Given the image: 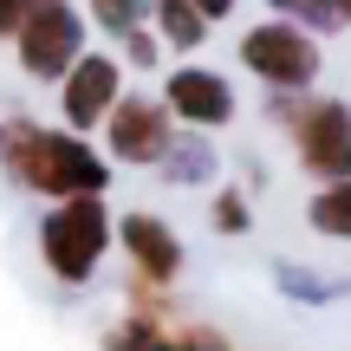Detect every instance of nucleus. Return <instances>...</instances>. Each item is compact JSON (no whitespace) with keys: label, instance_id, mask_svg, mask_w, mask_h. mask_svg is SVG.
Masks as SVG:
<instances>
[{"label":"nucleus","instance_id":"f8f14e48","mask_svg":"<svg viewBox=\"0 0 351 351\" xmlns=\"http://www.w3.org/2000/svg\"><path fill=\"white\" fill-rule=\"evenodd\" d=\"M306 228H313V234H326V241H345V247H351V176H345V182L313 189V202H306Z\"/></svg>","mask_w":351,"mask_h":351},{"label":"nucleus","instance_id":"ddd939ff","mask_svg":"<svg viewBox=\"0 0 351 351\" xmlns=\"http://www.w3.org/2000/svg\"><path fill=\"white\" fill-rule=\"evenodd\" d=\"M267 7H274V20H293V26H306V33H339L345 26L339 0H267Z\"/></svg>","mask_w":351,"mask_h":351},{"label":"nucleus","instance_id":"0eeeda50","mask_svg":"<svg viewBox=\"0 0 351 351\" xmlns=\"http://www.w3.org/2000/svg\"><path fill=\"white\" fill-rule=\"evenodd\" d=\"M117 247H124V261H130V287H150V293H176V280H182V267H189L182 234H176L156 208L117 215Z\"/></svg>","mask_w":351,"mask_h":351},{"label":"nucleus","instance_id":"6e6552de","mask_svg":"<svg viewBox=\"0 0 351 351\" xmlns=\"http://www.w3.org/2000/svg\"><path fill=\"white\" fill-rule=\"evenodd\" d=\"M163 111L189 137H215V130L234 124L241 98H234V85H228L215 65H176V72H163Z\"/></svg>","mask_w":351,"mask_h":351},{"label":"nucleus","instance_id":"39448f33","mask_svg":"<svg viewBox=\"0 0 351 351\" xmlns=\"http://www.w3.org/2000/svg\"><path fill=\"white\" fill-rule=\"evenodd\" d=\"M7 46L33 85H59L85 52V20H78L72 0H26V20L13 26Z\"/></svg>","mask_w":351,"mask_h":351},{"label":"nucleus","instance_id":"6ab92c4d","mask_svg":"<svg viewBox=\"0 0 351 351\" xmlns=\"http://www.w3.org/2000/svg\"><path fill=\"white\" fill-rule=\"evenodd\" d=\"M195 7H202V20L215 26V20H228V13H234V0H195Z\"/></svg>","mask_w":351,"mask_h":351},{"label":"nucleus","instance_id":"20e7f679","mask_svg":"<svg viewBox=\"0 0 351 351\" xmlns=\"http://www.w3.org/2000/svg\"><path fill=\"white\" fill-rule=\"evenodd\" d=\"M280 124L293 137V156L319 189L351 176V104L345 98H280Z\"/></svg>","mask_w":351,"mask_h":351},{"label":"nucleus","instance_id":"1a4fd4ad","mask_svg":"<svg viewBox=\"0 0 351 351\" xmlns=\"http://www.w3.org/2000/svg\"><path fill=\"white\" fill-rule=\"evenodd\" d=\"M117 98H124V59L117 52H78V65L59 78V117L65 130H104V117L117 111Z\"/></svg>","mask_w":351,"mask_h":351},{"label":"nucleus","instance_id":"f3484780","mask_svg":"<svg viewBox=\"0 0 351 351\" xmlns=\"http://www.w3.org/2000/svg\"><path fill=\"white\" fill-rule=\"evenodd\" d=\"M156 59H163V39H156L150 26H137V33H124V65H137V72H150Z\"/></svg>","mask_w":351,"mask_h":351},{"label":"nucleus","instance_id":"4be33fe9","mask_svg":"<svg viewBox=\"0 0 351 351\" xmlns=\"http://www.w3.org/2000/svg\"><path fill=\"white\" fill-rule=\"evenodd\" d=\"M345 104H351V98H345Z\"/></svg>","mask_w":351,"mask_h":351},{"label":"nucleus","instance_id":"4468645a","mask_svg":"<svg viewBox=\"0 0 351 351\" xmlns=\"http://www.w3.org/2000/svg\"><path fill=\"white\" fill-rule=\"evenodd\" d=\"M208 228H215V234H228V241L247 234V228H254V202L241 195V189H215V202H208Z\"/></svg>","mask_w":351,"mask_h":351},{"label":"nucleus","instance_id":"412c9836","mask_svg":"<svg viewBox=\"0 0 351 351\" xmlns=\"http://www.w3.org/2000/svg\"><path fill=\"white\" fill-rule=\"evenodd\" d=\"M0 130H7V117H0Z\"/></svg>","mask_w":351,"mask_h":351},{"label":"nucleus","instance_id":"9b49d317","mask_svg":"<svg viewBox=\"0 0 351 351\" xmlns=\"http://www.w3.org/2000/svg\"><path fill=\"white\" fill-rule=\"evenodd\" d=\"M150 20H156V26H150V33H156V39H163V46H169V52H195V46H202V39H208V33H215V26H208V20H202V7H195V0H156V7H150Z\"/></svg>","mask_w":351,"mask_h":351},{"label":"nucleus","instance_id":"f257e3e1","mask_svg":"<svg viewBox=\"0 0 351 351\" xmlns=\"http://www.w3.org/2000/svg\"><path fill=\"white\" fill-rule=\"evenodd\" d=\"M0 169L13 176V189L52 202H78V195H104L111 189V156L78 130H52L39 117H7L0 130Z\"/></svg>","mask_w":351,"mask_h":351},{"label":"nucleus","instance_id":"2eb2a0df","mask_svg":"<svg viewBox=\"0 0 351 351\" xmlns=\"http://www.w3.org/2000/svg\"><path fill=\"white\" fill-rule=\"evenodd\" d=\"M150 7H156V0H91V20H98L104 33L124 39V33H137V26L150 20Z\"/></svg>","mask_w":351,"mask_h":351},{"label":"nucleus","instance_id":"dca6fc26","mask_svg":"<svg viewBox=\"0 0 351 351\" xmlns=\"http://www.w3.org/2000/svg\"><path fill=\"white\" fill-rule=\"evenodd\" d=\"M163 176H169V182H202V176H208V150H202V137L195 143L176 137V150L163 156Z\"/></svg>","mask_w":351,"mask_h":351},{"label":"nucleus","instance_id":"a211bd4d","mask_svg":"<svg viewBox=\"0 0 351 351\" xmlns=\"http://www.w3.org/2000/svg\"><path fill=\"white\" fill-rule=\"evenodd\" d=\"M20 20H26V0H0V39H13Z\"/></svg>","mask_w":351,"mask_h":351},{"label":"nucleus","instance_id":"f03ea898","mask_svg":"<svg viewBox=\"0 0 351 351\" xmlns=\"http://www.w3.org/2000/svg\"><path fill=\"white\" fill-rule=\"evenodd\" d=\"M117 247V215L104 195H78V202H52L39 215V261L59 287H85L98 280V267Z\"/></svg>","mask_w":351,"mask_h":351},{"label":"nucleus","instance_id":"9d476101","mask_svg":"<svg viewBox=\"0 0 351 351\" xmlns=\"http://www.w3.org/2000/svg\"><path fill=\"white\" fill-rule=\"evenodd\" d=\"M104 351H234V345L208 319H143V313H130L104 332Z\"/></svg>","mask_w":351,"mask_h":351},{"label":"nucleus","instance_id":"aec40b11","mask_svg":"<svg viewBox=\"0 0 351 351\" xmlns=\"http://www.w3.org/2000/svg\"><path fill=\"white\" fill-rule=\"evenodd\" d=\"M339 13H345V26H351V0H339Z\"/></svg>","mask_w":351,"mask_h":351},{"label":"nucleus","instance_id":"423d86ee","mask_svg":"<svg viewBox=\"0 0 351 351\" xmlns=\"http://www.w3.org/2000/svg\"><path fill=\"white\" fill-rule=\"evenodd\" d=\"M176 117L163 111V98H117V111L104 117V156L124 169H163V156L176 150Z\"/></svg>","mask_w":351,"mask_h":351},{"label":"nucleus","instance_id":"7ed1b4c3","mask_svg":"<svg viewBox=\"0 0 351 351\" xmlns=\"http://www.w3.org/2000/svg\"><path fill=\"white\" fill-rule=\"evenodd\" d=\"M241 65H247L274 98H306V91L319 85V72H326V52H319V33H306V26L261 20V26L241 33Z\"/></svg>","mask_w":351,"mask_h":351}]
</instances>
